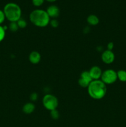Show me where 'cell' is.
Instances as JSON below:
<instances>
[{"label":"cell","mask_w":126,"mask_h":127,"mask_svg":"<svg viewBox=\"0 0 126 127\" xmlns=\"http://www.w3.org/2000/svg\"><path fill=\"white\" fill-rule=\"evenodd\" d=\"M101 80L106 85L114 84L117 80V72L112 69L104 71L101 77Z\"/></svg>","instance_id":"5b68a950"},{"label":"cell","mask_w":126,"mask_h":127,"mask_svg":"<svg viewBox=\"0 0 126 127\" xmlns=\"http://www.w3.org/2000/svg\"><path fill=\"white\" fill-rule=\"evenodd\" d=\"M6 36V31L4 29L3 26L0 25V42H2Z\"/></svg>","instance_id":"e0dca14e"},{"label":"cell","mask_w":126,"mask_h":127,"mask_svg":"<svg viewBox=\"0 0 126 127\" xmlns=\"http://www.w3.org/2000/svg\"><path fill=\"white\" fill-rule=\"evenodd\" d=\"M46 12L48 13L49 17L53 19H56L59 16L60 14V10L59 8L56 5H51L47 8Z\"/></svg>","instance_id":"9c48e42d"},{"label":"cell","mask_w":126,"mask_h":127,"mask_svg":"<svg viewBox=\"0 0 126 127\" xmlns=\"http://www.w3.org/2000/svg\"><path fill=\"white\" fill-rule=\"evenodd\" d=\"M49 24L53 28H56L59 26V21L56 19H53L50 20Z\"/></svg>","instance_id":"ac0fdd59"},{"label":"cell","mask_w":126,"mask_h":127,"mask_svg":"<svg viewBox=\"0 0 126 127\" xmlns=\"http://www.w3.org/2000/svg\"><path fill=\"white\" fill-rule=\"evenodd\" d=\"M42 103L44 107L50 112L57 109L59 105L58 98L55 95L50 94H46L43 97Z\"/></svg>","instance_id":"277c9868"},{"label":"cell","mask_w":126,"mask_h":127,"mask_svg":"<svg viewBox=\"0 0 126 127\" xmlns=\"http://www.w3.org/2000/svg\"><path fill=\"white\" fill-rule=\"evenodd\" d=\"M93 81L90 73L88 71H84L80 74V78L78 80L79 86L82 88H88L89 84Z\"/></svg>","instance_id":"8992f818"},{"label":"cell","mask_w":126,"mask_h":127,"mask_svg":"<svg viewBox=\"0 0 126 127\" xmlns=\"http://www.w3.org/2000/svg\"><path fill=\"white\" fill-rule=\"evenodd\" d=\"M41 58H42V57H41L40 53L37 51L32 52L28 56V60H29L30 62L33 64H37L39 63L41 60Z\"/></svg>","instance_id":"30bf717a"},{"label":"cell","mask_w":126,"mask_h":127,"mask_svg":"<svg viewBox=\"0 0 126 127\" xmlns=\"http://www.w3.org/2000/svg\"><path fill=\"white\" fill-rule=\"evenodd\" d=\"M6 18L10 22H17L21 18L22 11L17 4L14 2H9L6 4L4 7Z\"/></svg>","instance_id":"3957f363"},{"label":"cell","mask_w":126,"mask_h":127,"mask_svg":"<svg viewBox=\"0 0 126 127\" xmlns=\"http://www.w3.org/2000/svg\"><path fill=\"white\" fill-rule=\"evenodd\" d=\"M50 115L51 118L54 120H57L59 118V112L57 110V109L54 110H52L50 112Z\"/></svg>","instance_id":"2e32d148"},{"label":"cell","mask_w":126,"mask_h":127,"mask_svg":"<svg viewBox=\"0 0 126 127\" xmlns=\"http://www.w3.org/2000/svg\"><path fill=\"white\" fill-rule=\"evenodd\" d=\"M93 80H98L101 79L102 75V70L98 66H93L88 71Z\"/></svg>","instance_id":"ba28073f"},{"label":"cell","mask_w":126,"mask_h":127,"mask_svg":"<svg viewBox=\"0 0 126 127\" xmlns=\"http://www.w3.org/2000/svg\"><path fill=\"white\" fill-rule=\"evenodd\" d=\"M114 45L113 42H109V43H107V50H112L114 48Z\"/></svg>","instance_id":"7402d4cb"},{"label":"cell","mask_w":126,"mask_h":127,"mask_svg":"<svg viewBox=\"0 0 126 127\" xmlns=\"http://www.w3.org/2000/svg\"><path fill=\"white\" fill-rule=\"evenodd\" d=\"M101 60L105 64H111L115 60L114 53L112 50H105L101 54Z\"/></svg>","instance_id":"52a82bcc"},{"label":"cell","mask_w":126,"mask_h":127,"mask_svg":"<svg viewBox=\"0 0 126 127\" xmlns=\"http://www.w3.org/2000/svg\"><path fill=\"white\" fill-rule=\"evenodd\" d=\"M35 109V105L32 102H27L23 105L22 107V111L25 114H31L34 112Z\"/></svg>","instance_id":"8fae6325"},{"label":"cell","mask_w":126,"mask_h":127,"mask_svg":"<svg viewBox=\"0 0 126 127\" xmlns=\"http://www.w3.org/2000/svg\"><path fill=\"white\" fill-rule=\"evenodd\" d=\"M44 2V0H32V3L35 6H40Z\"/></svg>","instance_id":"ffe728a7"},{"label":"cell","mask_w":126,"mask_h":127,"mask_svg":"<svg viewBox=\"0 0 126 127\" xmlns=\"http://www.w3.org/2000/svg\"><path fill=\"white\" fill-rule=\"evenodd\" d=\"M8 28L12 32H17L19 29L18 27V25L17 24V22H11L9 24V25Z\"/></svg>","instance_id":"5bb4252c"},{"label":"cell","mask_w":126,"mask_h":127,"mask_svg":"<svg viewBox=\"0 0 126 127\" xmlns=\"http://www.w3.org/2000/svg\"><path fill=\"white\" fill-rule=\"evenodd\" d=\"M117 79L121 82H126V71L120 69L117 72Z\"/></svg>","instance_id":"4fadbf2b"},{"label":"cell","mask_w":126,"mask_h":127,"mask_svg":"<svg viewBox=\"0 0 126 127\" xmlns=\"http://www.w3.org/2000/svg\"><path fill=\"white\" fill-rule=\"evenodd\" d=\"M30 100L32 101H36L37 100V99H38V94H37V93H32L30 94Z\"/></svg>","instance_id":"44dd1931"},{"label":"cell","mask_w":126,"mask_h":127,"mask_svg":"<svg viewBox=\"0 0 126 127\" xmlns=\"http://www.w3.org/2000/svg\"><path fill=\"white\" fill-rule=\"evenodd\" d=\"M30 21L34 26L38 27H45L49 24L50 17L46 11L43 9H35L30 14Z\"/></svg>","instance_id":"7a4b0ae2"},{"label":"cell","mask_w":126,"mask_h":127,"mask_svg":"<svg viewBox=\"0 0 126 127\" xmlns=\"http://www.w3.org/2000/svg\"><path fill=\"white\" fill-rule=\"evenodd\" d=\"M5 19H6V16H5L4 12L3 11L0 9V25L3 23L4 21H5Z\"/></svg>","instance_id":"d6986e66"},{"label":"cell","mask_w":126,"mask_h":127,"mask_svg":"<svg viewBox=\"0 0 126 127\" xmlns=\"http://www.w3.org/2000/svg\"><path fill=\"white\" fill-rule=\"evenodd\" d=\"M86 21L90 25L95 26L98 24L99 22H100V19L96 15L90 14L88 16L87 19H86Z\"/></svg>","instance_id":"7c38bea8"},{"label":"cell","mask_w":126,"mask_h":127,"mask_svg":"<svg viewBox=\"0 0 126 127\" xmlns=\"http://www.w3.org/2000/svg\"><path fill=\"white\" fill-rule=\"evenodd\" d=\"M87 88L89 95L95 100L103 99L107 93V86L101 79L93 80Z\"/></svg>","instance_id":"6da1fadb"},{"label":"cell","mask_w":126,"mask_h":127,"mask_svg":"<svg viewBox=\"0 0 126 127\" xmlns=\"http://www.w3.org/2000/svg\"><path fill=\"white\" fill-rule=\"evenodd\" d=\"M17 24L18 25L19 28L20 29H25L27 26V21L24 19L21 18L17 21Z\"/></svg>","instance_id":"9a60e30c"},{"label":"cell","mask_w":126,"mask_h":127,"mask_svg":"<svg viewBox=\"0 0 126 127\" xmlns=\"http://www.w3.org/2000/svg\"><path fill=\"white\" fill-rule=\"evenodd\" d=\"M48 1H49V2H54V1H56V0H47Z\"/></svg>","instance_id":"603a6c76"}]
</instances>
